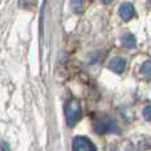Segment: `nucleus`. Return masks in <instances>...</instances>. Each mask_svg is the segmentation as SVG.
Segmentation results:
<instances>
[{"label":"nucleus","mask_w":151,"mask_h":151,"mask_svg":"<svg viewBox=\"0 0 151 151\" xmlns=\"http://www.w3.org/2000/svg\"><path fill=\"white\" fill-rule=\"evenodd\" d=\"M81 115H82V109H81V105L78 102V99L70 98L69 101H66L65 104V119L68 123L69 127H74L76 123L81 119Z\"/></svg>","instance_id":"f257e3e1"},{"label":"nucleus","mask_w":151,"mask_h":151,"mask_svg":"<svg viewBox=\"0 0 151 151\" xmlns=\"http://www.w3.org/2000/svg\"><path fill=\"white\" fill-rule=\"evenodd\" d=\"M94 130L98 134H109V133H118L119 129H118L117 123L113 118L104 115V117H99L98 119L94 121Z\"/></svg>","instance_id":"f03ea898"},{"label":"nucleus","mask_w":151,"mask_h":151,"mask_svg":"<svg viewBox=\"0 0 151 151\" xmlns=\"http://www.w3.org/2000/svg\"><path fill=\"white\" fill-rule=\"evenodd\" d=\"M72 149L73 151H97L93 142L86 137H76Z\"/></svg>","instance_id":"7ed1b4c3"},{"label":"nucleus","mask_w":151,"mask_h":151,"mask_svg":"<svg viewBox=\"0 0 151 151\" xmlns=\"http://www.w3.org/2000/svg\"><path fill=\"white\" fill-rule=\"evenodd\" d=\"M118 12H119V16L122 20L129 21L135 16V8H134V5L131 4V3H123V4L119 7V11H118Z\"/></svg>","instance_id":"20e7f679"},{"label":"nucleus","mask_w":151,"mask_h":151,"mask_svg":"<svg viewBox=\"0 0 151 151\" xmlns=\"http://www.w3.org/2000/svg\"><path fill=\"white\" fill-rule=\"evenodd\" d=\"M109 69L110 70H113L114 73H118V74L123 73L125 69H126V61L123 60V58H121V57L113 58V60L110 61V64H109Z\"/></svg>","instance_id":"39448f33"},{"label":"nucleus","mask_w":151,"mask_h":151,"mask_svg":"<svg viewBox=\"0 0 151 151\" xmlns=\"http://www.w3.org/2000/svg\"><path fill=\"white\" fill-rule=\"evenodd\" d=\"M122 44L125 48H129V49H131V48H135L137 45V40H135V36L131 33H126L125 36L122 37Z\"/></svg>","instance_id":"423d86ee"},{"label":"nucleus","mask_w":151,"mask_h":151,"mask_svg":"<svg viewBox=\"0 0 151 151\" xmlns=\"http://www.w3.org/2000/svg\"><path fill=\"white\" fill-rule=\"evenodd\" d=\"M70 8L74 13H81L83 11V0H70Z\"/></svg>","instance_id":"0eeeda50"},{"label":"nucleus","mask_w":151,"mask_h":151,"mask_svg":"<svg viewBox=\"0 0 151 151\" xmlns=\"http://www.w3.org/2000/svg\"><path fill=\"white\" fill-rule=\"evenodd\" d=\"M141 70H142V74H145V77L147 78V81H150V61L149 60L142 65Z\"/></svg>","instance_id":"6e6552de"},{"label":"nucleus","mask_w":151,"mask_h":151,"mask_svg":"<svg viewBox=\"0 0 151 151\" xmlns=\"http://www.w3.org/2000/svg\"><path fill=\"white\" fill-rule=\"evenodd\" d=\"M145 118H146L147 121H150V106L149 105L145 107Z\"/></svg>","instance_id":"1a4fd4ad"},{"label":"nucleus","mask_w":151,"mask_h":151,"mask_svg":"<svg viewBox=\"0 0 151 151\" xmlns=\"http://www.w3.org/2000/svg\"><path fill=\"white\" fill-rule=\"evenodd\" d=\"M102 3H104V4H110V3L113 1V0H101Z\"/></svg>","instance_id":"9d476101"}]
</instances>
